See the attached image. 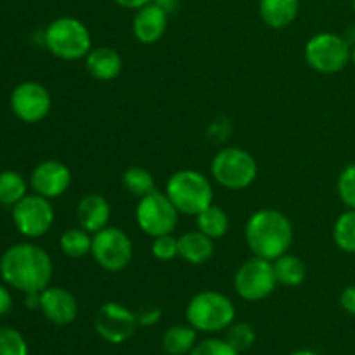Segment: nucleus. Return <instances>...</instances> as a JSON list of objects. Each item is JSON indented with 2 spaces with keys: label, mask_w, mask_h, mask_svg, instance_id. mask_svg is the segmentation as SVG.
Instances as JSON below:
<instances>
[{
  "label": "nucleus",
  "mask_w": 355,
  "mask_h": 355,
  "mask_svg": "<svg viewBox=\"0 0 355 355\" xmlns=\"http://www.w3.org/2000/svg\"><path fill=\"white\" fill-rule=\"evenodd\" d=\"M12 220L17 231L26 238H42L54 224V208L40 194H26L12 207Z\"/></svg>",
  "instance_id": "obj_11"
},
{
  "label": "nucleus",
  "mask_w": 355,
  "mask_h": 355,
  "mask_svg": "<svg viewBox=\"0 0 355 355\" xmlns=\"http://www.w3.org/2000/svg\"><path fill=\"white\" fill-rule=\"evenodd\" d=\"M125 189L130 194L137 198H144L151 194L155 189V177L151 172H148L142 166H130L125 170L123 177H121Z\"/></svg>",
  "instance_id": "obj_26"
},
{
  "label": "nucleus",
  "mask_w": 355,
  "mask_h": 355,
  "mask_svg": "<svg viewBox=\"0 0 355 355\" xmlns=\"http://www.w3.org/2000/svg\"><path fill=\"white\" fill-rule=\"evenodd\" d=\"M196 224L198 231H201L203 234H207L208 238L218 239L224 238L229 231V217L220 207L217 205H210L208 208H205L201 214L196 215Z\"/></svg>",
  "instance_id": "obj_23"
},
{
  "label": "nucleus",
  "mask_w": 355,
  "mask_h": 355,
  "mask_svg": "<svg viewBox=\"0 0 355 355\" xmlns=\"http://www.w3.org/2000/svg\"><path fill=\"white\" fill-rule=\"evenodd\" d=\"M290 355H318V354L312 352V350H295V352H291Z\"/></svg>",
  "instance_id": "obj_39"
},
{
  "label": "nucleus",
  "mask_w": 355,
  "mask_h": 355,
  "mask_svg": "<svg viewBox=\"0 0 355 355\" xmlns=\"http://www.w3.org/2000/svg\"><path fill=\"white\" fill-rule=\"evenodd\" d=\"M44 44L52 55L62 61H78L92 51L89 28L71 16L52 21L44 33Z\"/></svg>",
  "instance_id": "obj_4"
},
{
  "label": "nucleus",
  "mask_w": 355,
  "mask_h": 355,
  "mask_svg": "<svg viewBox=\"0 0 355 355\" xmlns=\"http://www.w3.org/2000/svg\"><path fill=\"white\" fill-rule=\"evenodd\" d=\"M352 7H354V12H355V0H352Z\"/></svg>",
  "instance_id": "obj_41"
},
{
  "label": "nucleus",
  "mask_w": 355,
  "mask_h": 355,
  "mask_svg": "<svg viewBox=\"0 0 355 355\" xmlns=\"http://www.w3.org/2000/svg\"><path fill=\"white\" fill-rule=\"evenodd\" d=\"M245 238L253 255L272 262L290 250L293 225L283 211L263 208L248 218Z\"/></svg>",
  "instance_id": "obj_2"
},
{
  "label": "nucleus",
  "mask_w": 355,
  "mask_h": 355,
  "mask_svg": "<svg viewBox=\"0 0 355 355\" xmlns=\"http://www.w3.org/2000/svg\"><path fill=\"white\" fill-rule=\"evenodd\" d=\"M12 311V297H10L9 290L0 284V315H6Z\"/></svg>",
  "instance_id": "obj_35"
},
{
  "label": "nucleus",
  "mask_w": 355,
  "mask_h": 355,
  "mask_svg": "<svg viewBox=\"0 0 355 355\" xmlns=\"http://www.w3.org/2000/svg\"><path fill=\"white\" fill-rule=\"evenodd\" d=\"M30 184L35 193L52 200V198L62 196L68 191L69 184H71V172L64 163L58 162V159H47L35 166L30 177Z\"/></svg>",
  "instance_id": "obj_14"
},
{
  "label": "nucleus",
  "mask_w": 355,
  "mask_h": 355,
  "mask_svg": "<svg viewBox=\"0 0 355 355\" xmlns=\"http://www.w3.org/2000/svg\"><path fill=\"white\" fill-rule=\"evenodd\" d=\"M198 331L191 324L170 326L163 335V350L168 355H189L196 347Z\"/></svg>",
  "instance_id": "obj_21"
},
{
  "label": "nucleus",
  "mask_w": 355,
  "mask_h": 355,
  "mask_svg": "<svg viewBox=\"0 0 355 355\" xmlns=\"http://www.w3.org/2000/svg\"><path fill=\"white\" fill-rule=\"evenodd\" d=\"M300 0H260V17L267 26L283 30L298 16Z\"/></svg>",
  "instance_id": "obj_20"
},
{
  "label": "nucleus",
  "mask_w": 355,
  "mask_h": 355,
  "mask_svg": "<svg viewBox=\"0 0 355 355\" xmlns=\"http://www.w3.org/2000/svg\"><path fill=\"white\" fill-rule=\"evenodd\" d=\"M151 252L155 259L162 260V262H170L175 257H179V239L173 238L172 234H163L158 238H153Z\"/></svg>",
  "instance_id": "obj_31"
},
{
  "label": "nucleus",
  "mask_w": 355,
  "mask_h": 355,
  "mask_svg": "<svg viewBox=\"0 0 355 355\" xmlns=\"http://www.w3.org/2000/svg\"><path fill=\"white\" fill-rule=\"evenodd\" d=\"M139 326L137 314L123 307L118 302H106L97 311L94 328L96 333L111 345H120L128 342L135 335Z\"/></svg>",
  "instance_id": "obj_12"
},
{
  "label": "nucleus",
  "mask_w": 355,
  "mask_h": 355,
  "mask_svg": "<svg viewBox=\"0 0 355 355\" xmlns=\"http://www.w3.org/2000/svg\"><path fill=\"white\" fill-rule=\"evenodd\" d=\"M135 220L141 231L151 238L163 234H172L179 222V210L173 207L165 193L153 191L148 196L141 198L135 208Z\"/></svg>",
  "instance_id": "obj_8"
},
{
  "label": "nucleus",
  "mask_w": 355,
  "mask_h": 355,
  "mask_svg": "<svg viewBox=\"0 0 355 355\" xmlns=\"http://www.w3.org/2000/svg\"><path fill=\"white\" fill-rule=\"evenodd\" d=\"M139 326H155L162 319V311L158 307H149L137 315Z\"/></svg>",
  "instance_id": "obj_33"
},
{
  "label": "nucleus",
  "mask_w": 355,
  "mask_h": 355,
  "mask_svg": "<svg viewBox=\"0 0 355 355\" xmlns=\"http://www.w3.org/2000/svg\"><path fill=\"white\" fill-rule=\"evenodd\" d=\"M276 274L270 260L253 257L246 260L234 276V288L243 300L260 302L276 290Z\"/></svg>",
  "instance_id": "obj_10"
},
{
  "label": "nucleus",
  "mask_w": 355,
  "mask_h": 355,
  "mask_svg": "<svg viewBox=\"0 0 355 355\" xmlns=\"http://www.w3.org/2000/svg\"><path fill=\"white\" fill-rule=\"evenodd\" d=\"M305 59L312 69L324 75L342 71L352 59V49L343 37L336 33H318L305 45Z\"/></svg>",
  "instance_id": "obj_7"
},
{
  "label": "nucleus",
  "mask_w": 355,
  "mask_h": 355,
  "mask_svg": "<svg viewBox=\"0 0 355 355\" xmlns=\"http://www.w3.org/2000/svg\"><path fill=\"white\" fill-rule=\"evenodd\" d=\"M340 305L347 314L355 315V286H349L340 295Z\"/></svg>",
  "instance_id": "obj_34"
},
{
  "label": "nucleus",
  "mask_w": 355,
  "mask_h": 355,
  "mask_svg": "<svg viewBox=\"0 0 355 355\" xmlns=\"http://www.w3.org/2000/svg\"><path fill=\"white\" fill-rule=\"evenodd\" d=\"M87 71L101 82L114 80L123 69V59L120 52L111 47H96L85 58Z\"/></svg>",
  "instance_id": "obj_18"
},
{
  "label": "nucleus",
  "mask_w": 355,
  "mask_h": 355,
  "mask_svg": "<svg viewBox=\"0 0 355 355\" xmlns=\"http://www.w3.org/2000/svg\"><path fill=\"white\" fill-rule=\"evenodd\" d=\"M187 324L201 333H220L236 319L234 302L218 291H201L194 295L186 307Z\"/></svg>",
  "instance_id": "obj_3"
},
{
  "label": "nucleus",
  "mask_w": 355,
  "mask_h": 355,
  "mask_svg": "<svg viewBox=\"0 0 355 355\" xmlns=\"http://www.w3.org/2000/svg\"><path fill=\"white\" fill-rule=\"evenodd\" d=\"M153 3L165 10L166 14H173L180 6V0H153Z\"/></svg>",
  "instance_id": "obj_37"
},
{
  "label": "nucleus",
  "mask_w": 355,
  "mask_h": 355,
  "mask_svg": "<svg viewBox=\"0 0 355 355\" xmlns=\"http://www.w3.org/2000/svg\"><path fill=\"white\" fill-rule=\"evenodd\" d=\"M40 311L55 326H68L78 315V302L61 286H47L40 293Z\"/></svg>",
  "instance_id": "obj_15"
},
{
  "label": "nucleus",
  "mask_w": 355,
  "mask_h": 355,
  "mask_svg": "<svg viewBox=\"0 0 355 355\" xmlns=\"http://www.w3.org/2000/svg\"><path fill=\"white\" fill-rule=\"evenodd\" d=\"M111 217V207L107 200L101 194H87L80 200L76 207V218L80 227L87 232H99L101 229L107 227Z\"/></svg>",
  "instance_id": "obj_17"
},
{
  "label": "nucleus",
  "mask_w": 355,
  "mask_h": 355,
  "mask_svg": "<svg viewBox=\"0 0 355 355\" xmlns=\"http://www.w3.org/2000/svg\"><path fill=\"white\" fill-rule=\"evenodd\" d=\"M165 194L184 215H198L214 205V189L207 177L196 170H179L166 182Z\"/></svg>",
  "instance_id": "obj_5"
},
{
  "label": "nucleus",
  "mask_w": 355,
  "mask_h": 355,
  "mask_svg": "<svg viewBox=\"0 0 355 355\" xmlns=\"http://www.w3.org/2000/svg\"><path fill=\"white\" fill-rule=\"evenodd\" d=\"M92 257L103 269L110 272L123 270L134 257L132 239L120 227L101 229L92 236Z\"/></svg>",
  "instance_id": "obj_9"
},
{
  "label": "nucleus",
  "mask_w": 355,
  "mask_h": 355,
  "mask_svg": "<svg viewBox=\"0 0 355 355\" xmlns=\"http://www.w3.org/2000/svg\"><path fill=\"white\" fill-rule=\"evenodd\" d=\"M114 3H118L120 7H123V9H132V10H139L141 7L148 6V3H151L153 0H113Z\"/></svg>",
  "instance_id": "obj_36"
},
{
  "label": "nucleus",
  "mask_w": 355,
  "mask_h": 355,
  "mask_svg": "<svg viewBox=\"0 0 355 355\" xmlns=\"http://www.w3.org/2000/svg\"><path fill=\"white\" fill-rule=\"evenodd\" d=\"M214 239L201 231H187L179 238V257L187 263L203 266L214 257Z\"/></svg>",
  "instance_id": "obj_19"
},
{
  "label": "nucleus",
  "mask_w": 355,
  "mask_h": 355,
  "mask_svg": "<svg viewBox=\"0 0 355 355\" xmlns=\"http://www.w3.org/2000/svg\"><path fill=\"white\" fill-rule=\"evenodd\" d=\"M59 246H61L62 253L71 259H82V257L89 255L92 252V236L87 232L85 229H68L62 232L61 239H59Z\"/></svg>",
  "instance_id": "obj_24"
},
{
  "label": "nucleus",
  "mask_w": 355,
  "mask_h": 355,
  "mask_svg": "<svg viewBox=\"0 0 355 355\" xmlns=\"http://www.w3.org/2000/svg\"><path fill=\"white\" fill-rule=\"evenodd\" d=\"M40 293H26L24 305H26L28 309H31V311H35V309H40Z\"/></svg>",
  "instance_id": "obj_38"
},
{
  "label": "nucleus",
  "mask_w": 355,
  "mask_h": 355,
  "mask_svg": "<svg viewBox=\"0 0 355 355\" xmlns=\"http://www.w3.org/2000/svg\"><path fill=\"white\" fill-rule=\"evenodd\" d=\"M0 355H28V343L17 329L0 326Z\"/></svg>",
  "instance_id": "obj_29"
},
{
  "label": "nucleus",
  "mask_w": 355,
  "mask_h": 355,
  "mask_svg": "<svg viewBox=\"0 0 355 355\" xmlns=\"http://www.w3.org/2000/svg\"><path fill=\"white\" fill-rule=\"evenodd\" d=\"M166 26H168V14L153 2L141 7L135 12L134 21H132L134 37L141 44L146 45L156 44V42L162 40L166 31Z\"/></svg>",
  "instance_id": "obj_16"
},
{
  "label": "nucleus",
  "mask_w": 355,
  "mask_h": 355,
  "mask_svg": "<svg viewBox=\"0 0 355 355\" xmlns=\"http://www.w3.org/2000/svg\"><path fill=\"white\" fill-rule=\"evenodd\" d=\"M211 175L225 189L241 191L255 182L259 165L245 149L225 148L215 155L211 162Z\"/></svg>",
  "instance_id": "obj_6"
},
{
  "label": "nucleus",
  "mask_w": 355,
  "mask_h": 355,
  "mask_svg": "<svg viewBox=\"0 0 355 355\" xmlns=\"http://www.w3.org/2000/svg\"><path fill=\"white\" fill-rule=\"evenodd\" d=\"M26 196V180L12 170L0 172V203L14 207Z\"/></svg>",
  "instance_id": "obj_25"
},
{
  "label": "nucleus",
  "mask_w": 355,
  "mask_h": 355,
  "mask_svg": "<svg viewBox=\"0 0 355 355\" xmlns=\"http://www.w3.org/2000/svg\"><path fill=\"white\" fill-rule=\"evenodd\" d=\"M333 239L345 253H355V210H347L340 215L333 227Z\"/></svg>",
  "instance_id": "obj_27"
},
{
  "label": "nucleus",
  "mask_w": 355,
  "mask_h": 355,
  "mask_svg": "<svg viewBox=\"0 0 355 355\" xmlns=\"http://www.w3.org/2000/svg\"><path fill=\"white\" fill-rule=\"evenodd\" d=\"M336 189H338L340 200L347 205V208L355 210V163L345 166L340 173Z\"/></svg>",
  "instance_id": "obj_30"
},
{
  "label": "nucleus",
  "mask_w": 355,
  "mask_h": 355,
  "mask_svg": "<svg viewBox=\"0 0 355 355\" xmlns=\"http://www.w3.org/2000/svg\"><path fill=\"white\" fill-rule=\"evenodd\" d=\"M352 61H354V64H355V47L352 49Z\"/></svg>",
  "instance_id": "obj_40"
},
{
  "label": "nucleus",
  "mask_w": 355,
  "mask_h": 355,
  "mask_svg": "<svg viewBox=\"0 0 355 355\" xmlns=\"http://www.w3.org/2000/svg\"><path fill=\"white\" fill-rule=\"evenodd\" d=\"M227 340L239 354L246 352L253 347L255 343L257 335L255 329L248 324V322H232L227 328Z\"/></svg>",
  "instance_id": "obj_28"
},
{
  "label": "nucleus",
  "mask_w": 355,
  "mask_h": 355,
  "mask_svg": "<svg viewBox=\"0 0 355 355\" xmlns=\"http://www.w3.org/2000/svg\"><path fill=\"white\" fill-rule=\"evenodd\" d=\"M189 355H241L227 340L220 338H207L203 342L196 343Z\"/></svg>",
  "instance_id": "obj_32"
},
{
  "label": "nucleus",
  "mask_w": 355,
  "mask_h": 355,
  "mask_svg": "<svg viewBox=\"0 0 355 355\" xmlns=\"http://www.w3.org/2000/svg\"><path fill=\"white\" fill-rule=\"evenodd\" d=\"M274 266V274H276V279L279 284H284V286H300L305 281V276H307V269H305V263L302 262L298 257L295 255H284L277 257L276 260H272Z\"/></svg>",
  "instance_id": "obj_22"
},
{
  "label": "nucleus",
  "mask_w": 355,
  "mask_h": 355,
  "mask_svg": "<svg viewBox=\"0 0 355 355\" xmlns=\"http://www.w3.org/2000/svg\"><path fill=\"white\" fill-rule=\"evenodd\" d=\"M52 99L49 90L38 82H23L10 94V107L24 123H37L49 114Z\"/></svg>",
  "instance_id": "obj_13"
},
{
  "label": "nucleus",
  "mask_w": 355,
  "mask_h": 355,
  "mask_svg": "<svg viewBox=\"0 0 355 355\" xmlns=\"http://www.w3.org/2000/svg\"><path fill=\"white\" fill-rule=\"evenodd\" d=\"M54 272L51 255L33 243H19L6 250L0 259V276L10 288L26 293H40L49 286Z\"/></svg>",
  "instance_id": "obj_1"
}]
</instances>
